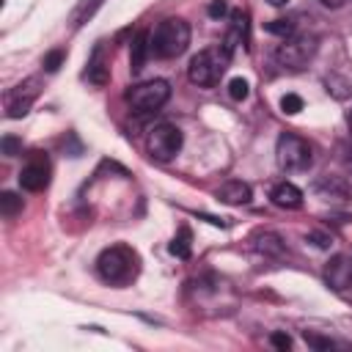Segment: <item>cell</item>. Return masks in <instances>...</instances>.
<instances>
[{
    "label": "cell",
    "instance_id": "cell-8",
    "mask_svg": "<svg viewBox=\"0 0 352 352\" xmlns=\"http://www.w3.org/2000/svg\"><path fill=\"white\" fill-rule=\"evenodd\" d=\"M19 184L28 192H41L50 184V160L44 151H33L19 170Z\"/></svg>",
    "mask_w": 352,
    "mask_h": 352
},
{
    "label": "cell",
    "instance_id": "cell-4",
    "mask_svg": "<svg viewBox=\"0 0 352 352\" xmlns=\"http://www.w3.org/2000/svg\"><path fill=\"white\" fill-rule=\"evenodd\" d=\"M275 160L283 170L289 173H300V170H308L314 165V148L308 146V140H302L300 135H292V132H283L275 143Z\"/></svg>",
    "mask_w": 352,
    "mask_h": 352
},
{
    "label": "cell",
    "instance_id": "cell-5",
    "mask_svg": "<svg viewBox=\"0 0 352 352\" xmlns=\"http://www.w3.org/2000/svg\"><path fill=\"white\" fill-rule=\"evenodd\" d=\"M314 52H316V36H308V33L289 36V38H283V44H278L275 60H278L280 69L297 72V69H302L314 58Z\"/></svg>",
    "mask_w": 352,
    "mask_h": 352
},
{
    "label": "cell",
    "instance_id": "cell-30",
    "mask_svg": "<svg viewBox=\"0 0 352 352\" xmlns=\"http://www.w3.org/2000/svg\"><path fill=\"white\" fill-rule=\"evenodd\" d=\"M308 239H314L316 248H327L330 245V236H324V234H308Z\"/></svg>",
    "mask_w": 352,
    "mask_h": 352
},
{
    "label": "cell",
    "instance_id": "cell-7",
    "mask_svg": "<svg viewBox=\"0 0 352 352\" xmlns=\"http://www.w3.org/2000/svg\"><path fill=\"white\" fill-rule=\"evenodd\" d=\"M170 99V85L165 80H146L126 91V102L135 113H154Z\"/></svg>",
    "mask_w": 352,
    "mask_h": 352
},
{
    "label": "cell",
    "instance_id": "cell-27",
    "mask_svg": "<svg viewBox=\"0 0 352 352\" xmlns=\"http://www.w3.org/2000/svg\"><path fill=\"white\" fill-rule=\"evenodd\" d=\"M305 341H308L314 349H330V346H333V341H330V338H322V336L308 333V330H305Z\"/></svg>",
    "mask_w": 352,
    "mask_h": 352
},
{
    "label": "cell",
    "instance_id": "cell-3",
    "mask_svg": "<svg viewBox=\"0 0 352 352\" xmlns=\"http://www.w3.org/2000/svg\"><path fill=\"white\" fill-rule=\"evenodd\" d=\"M190 47V25L179 16L162 19L154 30H151V52L157 58H179L184 50Z\"/></svg>",
    "mask_w": 352,
    "mask_h": 352
},
{
    "label": "cell",
    "instance_id": "cell-28",
    "mask_svg": "<svg viewBox=\"0 0 352 352\" xmlns=\"http://www.w3.org/2000/svg\"><path fill=\"white\" fill-rule=\"evenodd\" d=\"M206 11H209V16H212V19H220V16H226V14H228V6H226V0H212Z\"/></svg>",
    "mask_w": 352,
    "mask_h": 352
},
{
    "label": "cell",
    "instance_id": "cell-18",
    "mask_svg": "<svg viewBox=\"0 0 352 352\" xmlns=\"http://www.w3.org/2000/svg\"><path fill=\"white\" fill-rule=\"evenodd\" d=\"M104 6V0H80L77 3V8L72 11V28H80V25H85L99 8Z\"/></svg>",
    "mask_w": 352,
    "mask_h": 352
},
{
    "label": "cell",
    "instance_id": "cell-31",
    "mask_svg": "<svg viewBox=\"0 0 352 352\" xmlns=\"http://www.w3.org/2000/svg\"><path fill=\"white\" fill-rule=\"evenodd\" d=\"M267 3H270V6H275V8H280V6H286L289 0H267Z\"/></svg>",
    "mask_w": 352,
    "mask_h": 352
},
{
    "label": "cell",
    "instance_id": "cell-6",
    "mask_svg": "<svg viewBox=\"0 0 352 352\" xmlns=\"http://www.w3.org/2000/svg\"><path fill=\"white\" fill-rule=\"evenodd\" d=\"M182 129L176 124H157L148 129L146 135V148L151 154V160L157 162H170L179 151H182Z\"/></svg>",
    "mask_w": 352,
    "mask_h": 352
},
{
    "label": "cell",
    "instance_id": "cell-10",
    "mask_svg": "<svg viewBox=\"0 0 352 352\" xmlns=\"http://www.w3.org/2000/svg\"><path fill=\"white\" fill-rule=\"evenodd\" d=\"M324 280L330 289L336 292H344L352 286V256L346 253H338L333 256L327 264H324Z\"/></svg>",
    "mask_w": 352,
    "mask_h": 352
},
{
    "label": "cell",
    "instance_id": "cell-11",
    "mask_svg": "<svg viewBox=\"0 0 352 352\" xmlns=\"http://www.w3.org/2000/svg\"><path fill=\"white\" fill-rule=\"evenodd\" d=\"M314 192L324 201H341V204H352V184L341 176H322L314 182Z\"/></svg>",
    "mask_w": 352,
    "mask_h": 352
},
{
    "label": "cell",
    "instance_id": "cell-22",
    "mask_svg": "<svg viewBox=\"0 0 352 352\" xmlns=\"http://www.w3.org/2000/svg\"><path fill=\"white\" fill-rule=\"evenodd\" d=\"M190 250H192L190 248V228H182L170 242V253L179 258H190Z\"/></svg>",
    "mask_w": 352,
    "mask_h": 352
},
{
    "label": "cell",
    "instance_id": "cell-32",
    "mask_svg": "<svg viewBox=\"0 0 352 352\" xmlns=\"http://www.w3.org/2000/svg\"><path fill=\"white\" fill-rule=\"evenodd\" d=\"M346 126H349V135H352V110L346 113Z\"/></svg>",
    "mask_w": 352,
    "mask_h": 352
},
{
    "label": "cell",
    "instance_id": "cell-20",
    "mask_svg": "<svg viewBox=\"0 0 352 352\" xmlns=\"http://www.w3.org/2000/svg\"><path fill=\"white\" fill-rule=\"evenodd\" d=\"M0 212H3V217H16L19 212H22V198L16 195V192H3L0 195Z\"/></svg>",
    "mask_w": 352,
    "mask_h": 352
},
{
    "label": "cell",
    "instance_id": "cell-1",
    "mask_svg": "<svg viewBox=\"0 0 352 352\" xmlns=\"http://www.w3.org/2000/svg\"><path fill=\"white\" fill-rule=\"evenodd\" d=\"M138 270H140V258L129 245L104 248L99 253V258H96V272L110 286H124V283L135 280Z\"/></svg>",
    "mask_w": 352,
    "mask_h": 352
},
{
    "label": "cell",
    "instance_id": "cell-21",
    "mask_svg": "<svg viewBox=\"0 0 352 352\" xmlns=\"http://www.w3.org/2000/svg\"><path fill=\"white\" fill-rule=\"evenodd\" d=\"M267 33L280 36V38H289V36H294V19H289V16H278V19L267 22Z\"/></svg>",
    "mask_w": 352,
    "mask_h": 352
},
{
    "label": "cell",
    "instance_id": "cell-25",
    "mask_svg": "<svg viewBox=\"0 0 352 352\" xmlns=\"http://www.w3.org/2000/svg\"><path fill=\"white\" fill-rule=\"evenodd\" d=\"M0 148H3L6 157H16V154H22V140L14 138V135H6V138L0 140Z\"/></svg>",
    "mask_w": 352,
    "mask_h": 352
},
{
    "label": "cell",
    "instance_id": "cell-9",
    "mask_svg": "<svg viewBox=\"0 0 352 352\" xmlns=\"http://www.w3.org/2000/svg\"><path fill=\"white\" fill-rule=\"evenodd\" d=\"M36 96H38V80H36V77L22 80L19 85H14V88L6 94L8 118H22V116H28L30 104L36 102Z\"/></svg>",
    "mask_w": 352,
    "mask_h": 352
},
{
    "label": "cell",
    "instance_id": "cell-2",
    "mask_svg": "<svg viewBox=\"0 0 352 352\" xmlns=\"http://www.w3.org/2000/svg\"><path fill=\"white\" fill-rule=\"evenodd\" d=\"M228 63H231V52L223 44H217V47H209V50H201L198 55H192V60L187 66V77L198 88H212L220 82Z\"/></svg>",
    "mask_w": 352,
    "mask_h": 352
},
{
    "label": "cell",
    "instance_id": "cell-19",
    "mask_svg": "<svg viewBox=\"0 0 352 352\" xmlns=\"http://www.w3.org/2000/svg\"><path fill=\"white\" fill-rule=\"evenodd\" d=\"M324 88H327V94L336 96V99H349V96H352V82H349L346 77H338V74L324 77Z\"/></svg>",
    "mask_w": 352,
    "mask_h": 352
},
{
    "label": "cell",
    "instance_id": "cell-29",
    "mask_svg": "<svg viewBox=\"0 0 352 352\" xmlns=\"http://www.w3.org/2000/svg\"><path fill=\"white\" fill-rule=\"evenodd\" d=\"M270 344H272L275 349H283V352H286V349L292 346V338H289L286 333H280V330H278V333H272V336H270Z\"/></svg>",
    "mask_w": 352,
    "mask_h": 352
},
{
    "label": "cell",
    "instance_id": "cell-17",
    "mask_svg": "<svg viewBox=\"0 0 352 352\" xmlns=\"http://www.w3.org/2000/svg\"><path fill=\"white\" fill-rule=\"evenodd\" d=\"M253 248H256L258 253H264V256H283V253H286L280 236L272 234V231H256V234H253Z\"/></svg>",
    "mask_w": 352,
    "mask_h": 352
},
{
    "label": "cell",
    "instance_id": "cell-12",
    "mask_svg": "<svg viewBox=\"0 0 352 352\" xmlns=\"http://www.w3.org/2000/svg\"><path fill=\"white\" fill-rule=\"evenodd\" d=\"M214 198H217L220 204H226V206H245V204H250L253 190H250V184H245V182H239V179H228V182H223V184L217 187Z\"/></svg>",
    "mask_w": 352,
    "mask_h": 352
},
{
    "label": "cell",
    "instance_id": "cell-33",
    "mask_svg": "<svg viewBox=\"0 0 352 352\" xmlns=\"http://www.w3.org/2000/svg\"><path fill=\"white\" fill-rule=\"evenodd\" d=\"M322 3H327V6H330V3H333V6H336V3H338V0H322Z\"/></svg>",
    "mask_w": 352,
    "mask_h": 352
},
{
    "label": "cell",
    "instance_id": "cell-24",
    "mask_svg": "<svg viewBox=\"0 0 352 352\" xmlns=\"http://www.w3.org/2000/svg\"><path fill=\"white\" fill-rule=\"evenodd\" d=\"M280 110L286 116H297L302 110V99L297 94H286V96H280Z\"/></svg>",
    "mask_w": 352,
    "mask_h": 352
},
{
    "label": "cell",
    "instance_id": "cell-13",
    "mask_svg": "<svg viewBox=\"0 0 352 352\" xmlns=\"http://www.w3.org/2000/svg\"><path fill=\"white\" fill-rule=\"evenodd\" d=\"M270 198H272V204L280 206V209H300V206H302V190H300L297 184H292V182L275 184L272 192H270Z\"/></svg>",
    "mask_w": 352,
    "mask_h": 352
},
{
    "label": "cell",
    "instance_id": "cell-16",
    "mask_svg": "<svg viewBox=\"0 0 352 352\" xmlns=\"http://www.w3.org/2000/svg\"><path fill=\"white\" fill-rule=\"evenodd\" d=\"M85 77H88L94 85H104V82L110 80V66H107V60H104V52H102V47H96V50H94V55L88 58V69H85Z\"/></svg>",
    "mask_w": 352,
    "mask_h": 352
},
{
    "label": "cell",
    "instance_id": "cell-23",
    "mask_svg": "<svg viewBox=\"0 0 352 352\" xmlns=\"http://www.w3.org/2000/svg\"><path fill=\"white\" fill-rule=\"evenodd\" d=\"M248 94H250V85H248V80H242V77H234V80L228 82V96H231V99L242 102V99H248Z\"/></svg>",
    "mask_w": 352,
    "mask_h": 352
},
{
    "label": "cell",
    "instance_id": "cell-15",
    "mask_svg": "<svg viewBox=\"0 0 352 352\" xmlns=\"http://www.w3.org/2000/svg\"><path fill=\"white\" fill-rule=\"evenodd\" d=\"M148 52H151V33H146V30L135 33L132 47H129V66H132V72H140L143 69Z\"/></svg>",
    "mask_w": 352,
    "mask_h": 352
},
{
    "label": "cell",
    "instance_id": "cell-26",
    "mask_svg": "<svg viewBox=\"0 0 352 352\" xmlns=\"http://www.w3.org/2000/svg\"><path fill=\"white\" fill-rule=\"evenodd\" d=\"M63 58H66L63 50H52V52H47V55H44V69H47V72H58L60 63H63Z\"/></svg>",
    "mask_w": 352,
    "mask_h": 352
},
{
    "label": "cell",
    "instance_id": "cell-14",
    "mask_svg": "<svg viewBox=\"0 0 352 352\" xmlns=\"http://www.w3.org/2000/svg\"><path fill=\"white\" fill-rule=\"evenodd\" d=\"M245 36H248V14L234 11V14H231V28H228V33H226L223 47H226V50L234 55L236 44H242V41H245Z\"/></svg>",
    "mask_w": 352,
    "mask_h": 352
}]
</instances>
